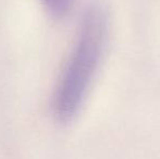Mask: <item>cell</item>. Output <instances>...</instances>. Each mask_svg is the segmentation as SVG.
Listing matches in <instances>:
<instances>
[{
  "label": "cell",
  "mask_w": 160,
  "mask_h": 159,
  "mask_svg": "<svg viewBox=\"0 0 160 159\" xmlns=\"http://www.w3.org/2000/svg\"><path fill=\"white\" fill-rule=\"evenodd\" d=\"M46 11L55 17H63L73 8L75 0H39Z\"/></svg>",
  "instance_id": "cell-2"
},
{
  "label": "cell",
  "mask_w": 160,
  "mask_h": 159,
  "mask_svg": "<svg viewBox=\"0 0 160 159\" xmlns=\"http://www.w3.org/2000/svg\"><path fill=\"white\" fill-rule=\"evenodd\" d=\"M108 27L107 13L101 7L86 11L53 95V112L61 122L75 117L88 94L105 52Z\"/></svg>",
  "instance_id": "cell-1"
}]
</instances>
